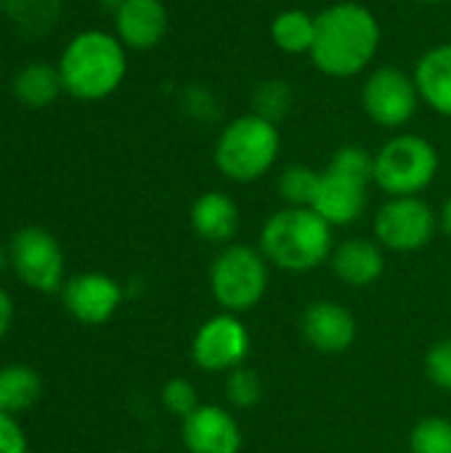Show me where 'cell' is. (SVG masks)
I'll list each match as a JSON object with an SVG mask.
<instances>
[{
  "mask_svg": "<svg viewBox=\"0 0 451 453\" xmlns=\"http://www.w3.org/2000/svg\"><path fill=\"white\" fill-rule=\"evenodd\" d=\"M383 45V27L372 8L340 0L316 13V40L308 53L316 72L332 80L364 74Z\"/></svg>",
  "mask_w": 451,
  "mask_h": 453,
  "instance_id": "cell-1",
  "label": "cell"
},
{
  "mask_svg": "<svg viewBox=\"0 0 451 453\" xmlns=\"http://www.w3.org/2000/svg\"><path fill=\"white\" fill-rule=\"evenodd\" d=\"M56 69L66 96L96 104L122 88L128 77V48L114 32L82 29L66 40Z\"/></svg>",
  "mask_w": 451,
  "mask_h": 453,
  "instance_id": "cell-2",
  "label": "cell"
},
{
  "mask_svg": "<svg viewBox=\"0 0 451 453\" xmlns=\"http://www.w3.org/2000/svg\"><path fill=\"white\" fill-rule=\"evenodd\" d=\"M332 226L311 207H284L260 228V252L279 271L306 273L332 257Z\"/></svg>",
  "mask_w": 451,
  "mask_h": 453,
  "instance_id": "cell-3",
  "label": "cell"
},
{
  "mask_svg": "<svg viewBox=\"0 0 451 453\" xmlns=\"http://www.w3.org/2000/svg\"><path fill=\"white\" fill-rule=\"evenodd\" d=\"M279 154H282L279 125L255 111L226 122L213 149L218 173L234 183H253L268 175Z\"/></svg>",
  "mask_w": 451,
  "mask_h": 453,
  "instance_id": "cell-4",
  "label": "cell"
},
{
  "mask_svg": "<svg viewBox=\"0 0 451 453\" xmlns=\"http://www.w3.org/2000/svg\"><path fill=\"white\" fill-rule=\"evenodd\" d=\"M439 149L417 133H396L375 154V186L388 196H420L439 175Z\"/></svg>",
  "mask_w": 451,
  "mask_h": 453,
  "instance_id": "cell-5",
  "label": "cell"
},
{
  "mask_svg": "<svg viewBox=\"0 0 451 453\" xmlns=\"http://www.w3.org/2000/svg\"><path fill=\"white\" fill-rule=\"evenodd\" d=\"M268 289V260L247 244H226L210 265V292L226 313L253 311Z\"/></svg>",
  "mask_w": 451,
  "mask_h": 453,
  "instance_id": "cell-6",
  "label": "cell"
},
{
  "mask_svg": "<svg viewBox=\"0 0 451 453\" xmlns=\"http://www.w3.org/2000/svg\"><path fill=\"white\" fill-rule=\"evenodd\" d=\"M423 106L417 82L399 66H375L362 82V109L383 130L407 127Z\"/></svg>",
  "mask_w": 451,
  "mask_h": 453,
  "instance_id": "cell-7",
  "label": "cell"
},
{
  "mask_svg": "<svg viewBox=\"0 0 451 453\" xmlns=\"http://www.w3.org/2000/svg\"><path fill=\"white\" fill-rule=\"evenodd\" d=\"M8 257L11 271L24 287L40 295L61 292L66 263L58 239L51 231L40 226H21L8 239Z\"/></svg>",
  "mask_w": 451,
  "mask_h": 453,
  "instance_id": "cell-8",
  "label": "cell"
},
{
  "mask_svg": "<svg viewBox=\"0 0 451 453\" xmlns=\"http://www.w3.org/2000/svg\"><path fill=\"white\" fill-rule=\"evenodd\" d=\"M439 215L420 196H391L375 215V239L391 252H417L431 244Z\"/></svg>",
  "mask_w": 451,
  "mask_h": 453,
  "instance_id": "cell-9",
  "label": "cell"
},
{
  "mask_svg": "<svg viewBox=\"0 0 451 453\" xmlns=\"http://www.w3.org/2000/svg\"><path fill=\"white\" fill-rule=\"evenodd\" d=\"M250 345V332L239 316L218 313L197 329L191 340V358L202 372H231L245 364Z\"/></svg>",
  "mask_w": 451,
  "mask_h": 453,
  "instance_id": "cell-10",
  "label": "cell"
},
{
  "mask_svg": "<svg viewBox=\"0 0 451 453\" xmlns=\"http://www.w3.org/2000/svg\"><path fill=\"white\" fill-rule=\"evenodd\" d=\"M61 303L74 321L85 326H101L120 311L122 287L106 273H77L64 281Z\"/></svg>",
  "mask_w": 451,
  "mask_h": 453,
  "instance_id": "cell-11",
  "label": "cell"
},
{
  "mask_svg": "<svg viewBox=\"0 0 451 453\" xmlns=\"http://www.w3.org/2000/svg\"><path fill=\"white\" fill-rule=\"evenodd\" d=\"M170 32V11L162 0H122L114 5V35L128 50H152Z\"/></svg>",
  "mask_w": 451,
  "mask_h": 453,
  "instance_id": "cell-12",
  "label": "cell"
},
{
  "mask_svg": "<svg viewBox=\"0 0 451 453\" xmlns=\"http://www.w3.org/2000/svg\"><path fill=\"white\" fill-rule=\"evenodd\" d=\"M300 332L314 350L324 356H340L356 342V319L348 308L332 300H319L303 311Z\"/></svg>",
  "mask_w": 451,
  "mask_h": 453,
  "instance_id": "cell-13",
  "label": "cell"
},
{
  "mask_svg": "<svg viewBox=\"0 0 451 453\" xmlns=\"http://www.w3.org/2000/svg\"><path fill=\"white\" fill-rule=\"evenodd\" d=\"M181 438L189 453H239L242 451V430L237 419L221 406L199 403L183 419Z\"/></svg>",
  "mask_w": 451,
  "mask_h": 453,
  "instance_id": "cell-14",
  "label": "cell"
},
{
  "mask_svg": "<svg viewBox=\"0 0 451 453\" xmlns=\"http://www.w3.org/2000/svg\"><path fill=\"white\" fill-rule=\"evenodd\" d=\"M367 186L369 183L354 180V178L327 167L319 178V188H316L311 210L316 215H322L332 228L351 226L362 218V212L367 207Z\"/></svg>",
  "mask_w": 451,
  "mask_h": 453,
  "instance_id": "cell-15",
  "label": "cell"
},
{
  "mask_svg": "<svg viewBox=\"0 0 451 453\" xmlns=\"http://www.w3.org/2000/svg\"><path fill=\"white\" fill-rule=\"evenodd\" d=\"M412 77L417 82L423 104L451 119V40L431 45L415 64Z\"/></svg>",
  "mask_w": 451,
  "mask_h": 453,
  "instance_id": "cell-16",
  "label": "cell"
},
{
  "mask_svg": "<svg viewBox=\"0 0 451 453\" xmlns=\"http://www.w3.org/2000/svg\"><path fill=\"white\" fill-rule=\"evenodd\" d=\"M191 228L210 244H229L239 231V207L226 191H205L189 212Z\"/></svg>",
  "mask_w": 451,
  "mask_h": 453,
  "instance_id": "cell-17",
  "label": "cell"
},
{
  "mask_svg": "<svg viewBox=\"0 0 451 453\" xmlns=\"http://www.w3.org/2000/svg\"><path fill=\"white\" fill-rule=\"evenodd\" d=\"M330 265L335 276L348 287H369L385 273V255L377 242L369 239H346L332 250Z\"/></svg>",
  "mask_w": 451,
  "mask_h": 453,
  "instance_id": "cell-18",
  "label": "cell"
},
{
  "mask_svg": "<svg viewBox=\"0 0 451 453\" xmlns=\"http://www.w3.org/2000/svg\"><path fill=\"white\" fill-rule=\"evenodd\" d=\"M11 93L27 109H48L64 93L56 64L48 61L24 64L11 80Z\"/></svg>",
  "mask_w": 451,
  "mask_h": 453,
  "instance_id": "cell-19",
  "label": "cell"
},
{
  "mask_svg": "<svg viewBox=\"0 0 451 453\" xmlns=\"http://www.w3.org/2000/svg\"><path fill=\"white\" fill-rule=\"evenodd\" d=\"M268 37L274 48L287 56H308L316 40V13L303 8H284L271 19Z\"/></svg>",
  "mask_w": 451,
  "mask_h": 453,
  "instance_id": "cell-20",
  "label": "cell"
},
{
  "mask_svg": "<svg viewBox=\"0 0 451 453\" xmlns=\"http://www.w3.org/2000/svg\"><path fill=\"white\" fill-rule=\"evenodd\" d=\"M43 395L40 374L27 364H5L0 366V411L13 417L29 411Z\"/></svg>",
  "mask_w": 451,
  "mask_h": 453,
  "instance_id": "cell-21",
  "label": "cell"
},
{
  "mask_svg": "<svg viewBox=\"0 0 451 453\" xmlns=\"http://www.w3.org/2000/svg\"><path fill=\"white\" fill-rule=\"evenodd\" d=\"M319 178L322 173H316L308 165H290L282 170L276 180L279 196L284 199L287 207H311L316 188H319Z\"/></svg>",
  "mask_w": 451,
  "mask_h": 453,
  "instance_id": "cell-22",
  "label": "cell"
},
{
  "mask_svg": "<svg viewBox=\"0 0 451 453\" xmlns=\"http://www.w3.org/2000/svg\"><path fill=\"white\" fill-rule=\"evenodd\" d=\"M292 104H295V93L287 80H276V77L266 80L253 93V111L276 125L290 114Z\"/></svg>",
  "mask_w": 451,
  "mask_h": 453,
  "instance_id": "cell-23",
  "label": "cell"
},
{
  "mask_svg": "<svg viewBox=\"0 0 451 453\" xmlns=\"http://www.w3.org/2000/svg\"><path fill=\"white\" fill-rule=\"evenodd\" d=\"M412 453H451V419L425 417L412 427Z\"/></svg>",
  "mask_w": 451,
  "mask_h": 453,
  "instance_id": "cell-24",
  "label": "cell"
},
{
  "mask_svg": "<svg viewBox=\"0 0 451 453\" xmlns=\"http://www.w3.org/2000/svg\"><path fill=\"white\" fill-rule=\"evenodd\" d=\"M330 170L335 173H343L354 180H362V183H372L375 180V154H369L364 146H356V143H346L340 146L330 165Z\"/></svg>",
  "mask_w": 451,
  "mask_h": 453,
  "instance_id": "cell-25",
  "label": "cell"
},
{
  "mask_svg": "<svg viewBox=\"0 0 451 453\" xmlns=\"http://www.w3.org/2000/svg\"><path fill=\"white\" fill-rule=\"evenodd\" d=\"M263 395V388H260V377L247 369V366H239V369H231L229 377H226V398L234 409L239 411H250L253 406H258Z\"/></svg>",
  "mask_w": 451,
  "mask_h": 453,
  "instance_id": "cell-26",
  "label": "cell"
},
{
  "mask_svg": "<svg viewBox=\"0 0 451 453\" xmlns=\"http://www.w3.org/2000/svg\"><path fill=\"white\" fill-rule=\"evenodd\" d=\"M162 406H165L167 414L186 419L191 411L199 409V398H197L194 385H191L189 380H183V377L167 380V382L162 385Z\"/></svg>",
  "mask_w": 451,
  "mask_h": 453,
  "instance_id": "cell-27",
  "label": "cell"
},
{
  "mask_svg": "<svg viewBox=\"0 0 451 453\" xmlns=\"http://www.w3.org/2000/svg\"><path fill=\"white\" fill-rule=\"evenodd\" d=\"M425 374H428V380L436 388L451 393V337L436 342L428 350V356H425Z\"/></svg>",
  "mask_w": 451,
  "mask_h": 453,
  "instance_id": "cell-28",
  "label": "cell"
},
{
  "mask_svg": "<svg viewBox=\"0 0 451 453\" xmlns=\"http://www.w3.org/2000/svg\"><path fill=\"white\" fill-rule=\"evenodd\" d=\"M29 441L24 427L19 425V417L0 411V453H27Z\"/></svg>",
  "mask_w": 451,
  "mask_h": 453,
  "instance_id": "cell-29",
  "label": "cell"
},
{
  "mask_svg": "<svg viewBox=\"0 0 451 453\" xmlns=\"http://www.w3.org/2000/svg\"><path fill=\"white\" fill-rule=\"evenodd\" d=\"M183 106H186L189 114H194V117H199V119H205V117H210V114L215 111L213 96H210L207 90H202V88H189V90L183 93Z\"/></svg>",
  "mask_w": 451,
  "mask_h": 453,
  "instance_id": "cell-30",
  "label": "cell"
},
{
  "mask_svg": "<svg viewBox=\"0 0 451 453\" xmlns=\"http://www.w3.org/2000/svg\"><path fill=\"white\" fill-rule=\"evenodd\" d=\"M13 319H16V305H13V297L0 287V342L5 340V334L11 332L13 326Z\"/></svg>",
  "mask_w": 451,
  "mask_h": 453,
  "instance_id": "cell-31",
  "label": "cell"
},
{
  "mask_svg": "<svg viewBox=\"0 0 451 453\" xmlns=\"http://www.w3.org/2000/svg\"><path fill=\"white\" fill-rule=\"evenodd\" d=\"M439 226H441L444 234H449L451 236V196L444 202V207H441V212H439Z\"/></svg>",
  "mask_w": 451,
  "mask_h": 453,
  "instance_id": "cell-32",
  "label": "cell"
},
{
  "mask_svg": "<svg viewBox=\"0 0 451 453\" xmlns=\"http://www.w3.org/2000/svg\"><path fill=\"white\" fill-rule=\"evenodd\" d=\"M11 268V257H8V244L0 242V276Z\"/></svg>",
  "mask_w": 451,
  "mask_h": 453,
  "instance_id": "cell-33",
  "label": "cell"
},
{
  "mask_svg": "<svg viewBox=\"0 0 451 453\" xmlns=\"http://www.w3.org/2000/svg\"><path fill=\"white\" fill-rule=\"evenodd\" d=\"M417 3H423V5H447L451 0H417Z\"/></svg>",
  "mask_w": 451,
  "mask_h": 453,
  "instance_id": "cell-34",
  "label": "cell"
},
{
  "mask_svg": "<svg viewBox=\"0 0 451 453\" xmlns=\"http://www.w3.org/2000/svg\"><path fill=\"white\" fill-rule=\"evenodd\" d=\"M106 3H114V5H117V3H122V0H106Z\"/></svg>",
  "mask_w": 451,
  "mask_h": 453,
  "instance_id": "cell-35",
  "label": "cell"
}]
</instances>
